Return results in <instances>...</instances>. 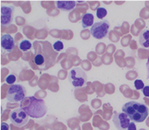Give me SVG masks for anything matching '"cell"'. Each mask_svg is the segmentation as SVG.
I'll return each mask as SVG.
<instances>
[{
  "mask_svg": "<svg viewBox=\"0 0 149 130\" xmlns=\"http://www.w3.org/2000/svg\"><path fill=\"white\" fill-rule=\"evenodd\" d=\"M122 109L123 112L127 114L133 122L142 123L148 116L149 110L148 106L136 101H130L124 104Z\"/></svg>",
  "mask_w": 149,
  "mask_h": 130,
  "instance_id": "obj_2",
  "label": "cell"
},
{
  "mask_svg": "<svg viewBox=\"0 0 149 130\" xmlns=\"http://www.w3.org/2000/svg\"><path fill=\"white\" fill-rule=\"evenodd\" d=\"M64 47V44L62 42H61V41H57V42H56L55 43L53 44V48L55 51H61L62 49Z\"/></svg>",
  "mask_w": 149,
  "mask_h": 130,
  "instance_id": "obj_16",
  "label": "cell"
},
{
  "mask_svg": "<svg viewBox=\"0 0 149 130\" xmlns=\"http://www.w3.org/2000/svg\"><path fill=\"white\" fill-rule=\"evenodd\" d=\"M1 47L7 52H11L15 47L13 38L9 34H3L1 36Z\"/></svg>",
  "mask_w": 149,
  "mask_h": 130,
  "instance_id": "obj_9",
  "label": "cell"
},
{
  "mask_svg": "<svg viewBox=\"0 0 149 130\" xmlns=\"http://www.w3.org/2000/svg\"><path fill=\"white\" fill-rule=\"evenodd\" d=\"M5 81L7 84L13 86L14 84V82H16V76L14 75H9L8 76H7Z\"/></svg>",
  "mask_w": 149,
  "mask_h": 130,
  "instance_id": "obj_17",
  "label": "cell"
},
{
  "mask_svg": "<svg viewBox=\"0 0 149 130\" xmlns=\"http://www.w3.org/2000/svg\"><path fill=\"white\" fill-rule=\"evenodd\" d=\"M128 130H137L136 125L134 124V122H130V124L128 126Z\"/></svg>",
  "mask_w": 149,
  "mask_h": 130,
  "instance_id": "obj_21",
  "label": "cell"
},
{
  "mask_svg": "<svg viewBox=\"0 0 149 130\" xmlns=\"http://www.w3.org/2000/svg\"><path fill=\"white\" fill-rule=\"evenodd\" d=\"M81 24L83 28H87L92 27L94 24V16L91 13H85L82 15L81 17Z\"/></svg>",
  "mask_w": 149,
  "mask_h": 130,
  "instance_id": "obj_12",
  "label": "cell"
},
{
  "mask_svg": "<svg viewBox=\"0 0 149 130\" xmlns=\"http://www.w3.org/2000/svg\"><path fill=\"white\" fill-rule=\"evenodd\" d=\"M1 130H9V125L6 123L1 124Z\"/></svg>",
  "mask_w": 149,
  "mask_h": 130,
  "instance_id": "obj_20",
  "label": "cell"
},
{
  "mask_svg": "<svg viewBox=\"0 0 149 130\" xmlns=\"http://www.w3.org/2000/svg\"><path fill=\"white\" fill-rule=\"evenodd\" d=\"M139 41L143 47L149 50V30H143L141 32Z\"/></svg>",
  "mask_w": 149,
  "mask_h": 130,
  "instance_id": "obj_11",
  "label": "cell"
},
{
  "mask_svg": "<svg viewBox=\"0 0 149 130\" xmlns=\"http://www.w3.org/2000/svg\"><path fill=\"white\" fill-rule=\"evenodd\" d=\"M14 17V8L11 6L1 7V24L8 26L13 22Z\"/></svg>",
  "mask_w": 149,
  "mask_h": 130,
  "instance_id": "obj_8",
  "label": "cell"
},
{
  "mask_svg": "<svg viewBox=\"0 0 149 130\" xmlns=\"http://www.w3.org/2000/svg\"><path fill=\"white\" fill-rule=\"evenodd\" d=\"M26 95H27V91L25 87L22 86L20 84L13 85L8 90L7 99L12 103H17V102H22L27 97Z\"/></svg>",
  "mask_w": 149,
  "mask_h": 130,
  "instance_id": "obj_4",
  "label": "cell"
},
{
  "mask_svg": "<svg viewBox=\"0 0 149 130\" xmlns=\"http://www.w3.org/2000/svg\"><path fill=\"white\" fill-rule=\"evenodd\" d=\"M107 13H108V12H107L106 8H98L96 10V16L99 19H103L106 16Z\"/></svg>",
  "mask_w": 149,
  "mask_h": 130,
  "instance_id": "obj_15",
  "label": "cell"
},
{
  "mask_svg": "<svg viewBox=\"0 0 149 130\" xmlns=\"http://www.w3.org/2000/svg\"><path fill=\"white\" fill-rule=\"evenodd\" d=\"M31 47H32V43L28 40H22L19 43V49L22 51L26 52L27 51H29Z\"/></svg>",
  "mask_w": 149,
  "mask_h": 130,
  "instance_id": "obj_13",
  "label": "cell"
},
{
  "mask_svg": "<svg viewBox=\"0 0 149 130\" xmlns=\"http://www.w3.org/2000/svg\"><path fill=\"white\" fill-rule=\"evenodd\" d=\"M143 93L145 97H149V86H144L143 89Z\"/></svg>",
  "mask_w": 149,
  "mask_h": 130,
  "instance_id": "obj_19",
  "label": "cell"
},
{
  "mask_svg": "<svg viewBox=\"0 0 149 130\" xmlns=\"http://www.w3.org/2000/svg\"><path fill=\"white\" fill-rule=\"evenodd\" d=\"M57 8L65 12H70L76 5L75 1H57L56 3Z\"/></svg>",
  "mask_w": 149,
  "mask_h": 130,
  "instance_id": "obj_10",
  "label": "cell"
},
{
  "mask_svg": "<svg viewBox=\"0 0 149 130\" xmlns=\"http://www.w3.org/2000/svg\"><path fill=\"white\" fill-rule=\"evenodd\" d=\"M28 115L22 108L13 109L10 114L11 123L17 127H22L28 122Z\"/></svg>",
  "mask_w": 149,
  "mask_h": 130,
  "instance_id": "obj_6",
  "label": "cell"
},
{
  "mask_svg": "<svg viewBox=\"0 0 149 130\" xmlns=\"http://www.w3.org/2000/svg\"><path fill=\"white\" fill-rule=\"evenodd\" d=\"M20 108H22L28 116L33 119L42 118L47 112V107L45 101L34 96L25 98L20 104Z\"/></svg>",
  "mask_w": 149,
  "mask_h": 130,
  "instance_id": "obj_1",
  "label": "cell"
},
{
  "mask_svg": "<svg viewBox=\"0 0 149 130\" xmlns=\"http://www.w3.org/2000/svg\"><path fill=\"white\" fill-rule=\"evenodd\" d=\"M147 71H148V78L149 79V57L148 59V62H147Z\"/></svg>",
  "mask_w": 149,
  "mask_h": 130,
  "instance_id": "obj_22",
  "label": "cell"
},
{
  "mask_svg": "<svg viewBox=\"0 0 149 130\" xmlns=\"http://www.w3.org/2000/svg\"><path fill=\"white\" fill-rule=\"evenodd\" d=\"M68 79L71 82L72 86L76 89L84 87L87 83V75L85 71L79 67H74L70 70Z\"/></svg>",
  "mask_w": 149,
  "mask_h": 130,
  "instance_id": "obj_3",
  "label": "cell"
},
{
  "mask_svg": "<svg viewBox=\"0 0 149 130\" xmlns=\"http://www.w3.org/2000/svg\"><path fill=\"white\" fill-rule=\"evenodd\" d=\"M130 121V119L125 113L117 111L113 112V122L118 130H128Z\"/></svg>",
  "mask_w": 149,
  "mask_h": 130,
  "instance_id": "obj_7",
  "label": "cell"
},
{
  "mask_svg": "<svg viewBox=\"0 0 149 130\" xmlns=\"http://www.w3.org/2000/svg\"><path fill=\"white\" fill-rule=\"evenodd\" d=\"M34 62L38 66H42L45 64V57L42 54H37L34 58Z\"/></svg>",
  "mask_w": 149,
  "mask_h": 130,
  "instance_id": "obj_14",
  "label": "cell"
},
{
  "mask_svg": "<svg viewBox=\"0 0 149 130\" xmlns=\"http://www.w3.org/2000/svg\"><path fill=\"white\" fill-rule=\"evenodd\" d=\"M109 27H110L109 22L107 20L95 22L93 26L91 27V35L98 40L103 39L107 36Z\"/></svg>",
  "mask_w": 149,
  "mask_h": 130,
  "instance_id": "obj_5",
  "label": "cell"
},
{
  "mask_svg": "<svg viewBox=\"0 0 149 130\" xmlns=\"http://www.w3.org/2000/svg\"><path fill=\"white\" fill-rule=\"evenodd\" d=\"M134 86L139 90H143L144 88V84L143 81L141 80H136L134 81Z\"/></svg>",
  "mask_w": 149,
  "mask_h": 130,
  "instance_id": "obj_18",
  "label": "cell"
}]
</instances>
